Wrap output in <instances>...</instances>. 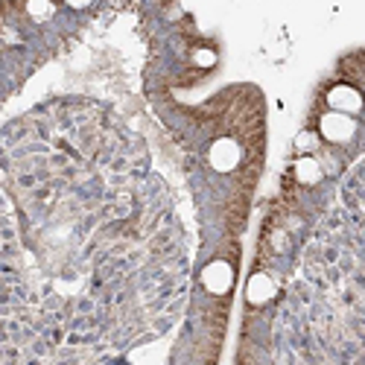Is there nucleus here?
I'll use <instances>...</instances> for the list:
<instances>
[{
    "label": "nucleus",
    "instance_id": "8",
    "mask_svg": "<svg viewBox=\"0 0 365 365\" xmlns=\"http://www.w3.org/2000/svg\"><path fill=\"white\" fill-rule=\"evenodd\" d=\"M193 65L202 68V71H210V68L217 65V53L210 50V47H196L193 50Z\"/></svg>",
    "mask_w": 365,
    "mask_h": 365
},
{
    "label": "nucleus",
    "instance_id": "5",
    "mask_svg": "<svg viewBox=\"0 0 365 365\" xmlns=\"http://www.w3.org/2000/svg\"><path fill=\"white\" fill-rule=\"evenodd\" d=\"M292 173L298 178V185H304V187H313L324 178V170L313 155H298V161L292 164Z\"/></svg>",
    "mask_w": 365,
    "mask_h": 365
},
{
    "label": "nucleus",
    "instance_id": "1",
    "mask_svg": "<svg viewBox=\"0 0 365 365\" xmlns=\"http://www.w3.org/2000/svg\"><path fill=\"white\" fill-rule=\"evenodd\" d=\"M356 135V117L327 111L319 117V138L327 143H351Z\"/></svg>",
    "mask_w": 365,
    "mask_h": 365
},
{
    "label": "nucleus",
    "instance_id": "7",
    "mask_svg": "<svg viewBox=\"0 0 365 365\" xmlns=\"http://www.w3.org/2000/svg\"><path fill=\"white\" fill-rule=\"evenodd\" d=\"M295 149H298V155H313V152L319 149V132L304 129V132L295 138Z\"/></svg>",
    "mask_w": 365,
    "mask_h": 365
},
{
    "label": "nucleus",
    "instance_id": "4",
    "mask_svg": "<svg viewBox=\"0 0 365 365\" xmlns=\"http://www.w3.org/2000/svg\"><path fill=\"white\" fill-rule=\"evenodd\" d=\"M275 295H278V287H275V281L266 275V272H255V275L249 278V284H246V301L252 304V307H263V304H269Z\"/></svg>",
    "mask_w": 365,
    "mask_h": 365
},
{
    "label": "nucleus",
    "instance_id": "9",
    "mask_svg": "<svg viewBox=\"0 0 365 365\" xmlns=\"http://www.w3.org/2000/svg\"><path fill=\"white\" fill-rule=\"evenodd\" d=\"M53 4H26V12L36 15V18H44V15H53Z\"/></svg>",
    "mask_w": 365,
    "mask_h": 365
},
{
    "label": "nucleus",
    "instance_id": "2",
    "mask_svg": "<svg viewBox=\"0 0 365 365\" xmlns=\"http://www.w3.org/2000/svg\"><path fill=\"white\" fill-rule=\"evenodd\" d=\"M324 100H327L330 111H339V114H348V117H356L365 108V97L359 94V88H354L348 82L333 85L324 94Z\"/></svg>",
    "mask_w": 365,
    "mask_h": 365
},
{
    "label": "nucleus",
    "instance_id": "3",
    "mask_svg": "<svg viewBox=\"0 0 365 365\" xmlns=\"http://www.w3.org/2000/svg\"><path fill=\"white\" fill-rule=\"evenodd\" d=\"M202 284L210 295H225L234 287V269L228 260H210L202 269Z\"/></svg>",
    "mask_w": 365,
    "mask_h": 365
},
{
    "label": "nucleus",
    "instance_id": "6",
    "mask_svg": "<svg viewBox=\"0 0 365 365\" xmlns=\"http://www.w3.org/2000/svg\"><path fill=\"white\" fill-rule=\"evenodd\" d=\"M240 161V149L234 140H217L210 146V164H214L220 173H228L234 170V164Z\"/></svg>",
    "mask_w": 365,
    "mask_h": 365
}]
</instances>
